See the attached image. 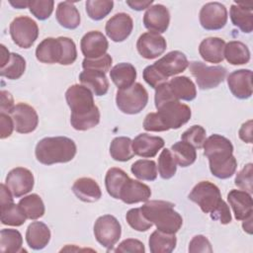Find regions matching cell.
<instances>
[{
    "label": "cell",
    "instance_id": "38",
    "mask_svg": "<svg viewBox=\"0 0 253 253\" xmlns=\"http://www.w3.org/2000/svg\"><path fill=\"white\" fill-rule=\"evenodd\" d=\"M171 152L175 161L181 167L192 165L197 159L196 148L186 141H177L171 146Z\"/></svg>",
    "mask_w": 253,
    "mask_h": 253
},
{
    "label": "cell",
    "instance_id": "7",
    "mask_svg": "<svg viewBox=\"0 0 253 253\" xmlns=\"http://www.w3.org/2000/svg\"><path fill=\"white\" fill-rule=\"evenodd\" d=\"M156 109L157 115L167 130L180 128L189 122L192 116L190 107L179 100L166 102Z\"/></svg>",
    "mask_w": 253,
    "mask_h": 253
},
{
    "label": "cell",
    "instance_id": "34",
    "mask_svg": "<svg viewBox=\"0 0 253 253\" xmlns=\"http://www.w3.org/2000/svg\"><path fill=\"white\" fill-rule=\"evenodd\" d=\"M23 237L19 230L3 228L0 231V251L2 253L26 252L22 247Z\"/></svg>",
    "mask_w": 253,
    "mask_h": 253
},
{
    "label": "cell",
    "instance_id": "2",
    "mask_svg": "<svg viewBox=\"0 0 253 253\" xmlns=\"http://www.w3.org/2000/svg\"><path fill=\"white\" fill-rule=\"evenodd\" d=\"M204 155L209 159L211 174L218 179L230 178L236 171L237 161L233 156L231 141L220 134H212L206 138Z\"/></svg>",
    "mask_w": 253,
    "mask_h": 253
},
{
    "label": "cell",
    "instance_id": "55",
    "mask_svg": "<svg viewBox=\"0 0 253 253\" xmlns=\"http://www.w3.org/2000/svg\"><path fill=\"white\" fill-rule=\"evenodd\" d=\"M1 95V104H0V109H1V113H5V114H10L12 109L14 108V100L13 97L11 95V93H9L8 91L2 90L0 92Z\"/></svg>",
    "mask_w": 253,
    "mask_h": 253
},
{
    "label": "cell",
    "instance_id": "8",
    "mask_svg": "<svg viewBox=\"0 0 253 253\" xmlns=\"http://www.w3.org/2000/svg\"><path fill=\"white\" fill-rule=\"evenodd\" d=\"M190 72L195 77L198 87L208 90L217 87L226 76V68L220 65L209 66L202 61L189 62Z\"/></svg>",
    "mask_w": 253,
    "mask_h": 253
},
{
    "label": "cell",
    "instance_id": "17",
    "mask_svg": "<svg viewBox=\"0 0 253 253\" xmlns=\"http://www.w3.org/2000/svg\"><path fill=\"white\" fill-rule=\"evenodd\" d=\"M169 10L162 4H155L150 6L143 15L144 27L152 33H165L169 27Z\"/></svg>",
    "mask_w": 253,
    "mask_h": 253
},
{
    "label": "cell",
    "instance_id": "11",
    "mask_svg": "<svg viewBox=\"0 0 253 253\" xmlns=\"http://www.w3.org/2000/svg\"><path fill=\"white\" fill-rule=\"evenodd\" d=\"M200 24L207 31L222 29L227 22L226 7L219 2H209L205 4L199 14Z\"/></svg>",
    "mask_w": 253,
    "mask_h": 253
},
{
    "label": "cell",
    "instance_id": "19",
    "mask_svg": "<svg viewBox=\"0 0 253 253\" xmlns=\"http://www.w3.org/2000/svg\"><path fill=\"white\" fill-rule=\"evenodd\" d=\"M227 85L232 95L238 99H248L252 95V71L238 69L227 76Z\"/></svg>",
    "mask_w": 253,
    "mask_h": 253
},
{
    "label": "cell",
    "instance_id": "60",
    "mask_svg": "<svg viewBox=\"0 0 253 253\" xmlns=\"http://www.w3.org/2000/svg\"><path fill=\"white\" fill-rule=\"evenodd\" d=\"M252 219H253L252 216H250L247 219L243 220V224H242V227H243L244 231H246L249 234L252 233Z\"/></svg>",
    "mask_w": 253,
    "mask_h": 253
},
{
    "label": "cell",
    "instance_id": "45",
    "mask_svg": "<svg viewBox=\"0 0 253 253\" xmlns=\"http://www.w3.org/2000/svg\"><path fill=\"white\" fill-rule=\"evenodd\" d=\"M206 129L202 126L195 125L182 133L181 139L183 141L190 143L196 149H200L204 145V142L206 140Z\"/></svg>",
    "mask_w": 253,
    "mask_h": 253
},
{
    "label": "cell",
    "instance_id": "52",
    "mask_svg": "<svg viewBox=\"0 0 253 253\" xmlns=\"http://www.w3.org/2000/svg\"><path fill=\"white\" fill-rule=\"evenodd\" d=\"M115 252H136V253H144L145 247L144 244L138 239L127 238L122 241L118 247L115 249Z\"/></svg>",
    "mask_w": 253,
    "mask_h": 253
},
{
    "label": "cell",
    "instance_id": "40",
    "mask_svg": "<svg viewBox=\"0 0 253 253\" xmlns=\"http://www.w3.org/2000/svg\"><path fill=\"white\" fill-rule=\"evenodd\" d=\"M26 60L19 53L12 52L9 62L1 68L0 74L10 80L19 79L25 72Z\"/></svg>",
    "mask_w": 253,
    "mask_h": 253
},
{
    "label": "cell",
    "instance_id": "35",
    "mask_svg": "<svg viewBox=\"0 0 253 253\" xmlns=\"http://www.w3.org/2000/svg\"><path fill=\"white\" fill-rule=\"evenodd\" d=\"M128 175L121 168H110L105 177V186L108 194L114 199H120L121 190L128 179Z\"/></svg>",
    "mask_w": 253,
    "mask_h": 253
},
{
    "label": "cell",
    "instance_id": "21",
    "mask_svg": "<svg viewBox=\"0 0 253 253\" xmlns=\"http://www.w3.org/2000/svg\"><path fill=\"white\" fill-rule=\"evenodd\" d=\"M227 201L237 220H245L252 216L253 201L251 194L242 190H231L227 194Z\"/></svg>",
    "mask_w": 253,
    "mask_h": 253
},
{
    "label": "cell",
    "instance_id": "20",
    "mask_svg": "<svg viewBox=\"0 0 253 253\" xmlns=\"http://www.w3.org/2000/svg\"><path fill=\"white\" fill-rule=\"evenodd\" d=\"M164 139L147 133H139L132 140L131 146L134 155L143 158H152L164 146Z\"/></svg>",
    "mask_w": 253,
    "mask_h": 253
},
{
    "label": "cell",
    "instance_id": "6",
    "mask_svg": "<svg viewBox=\"0 0 253 253\" xmlns=\"http://www.w3.org/2000/svg\"><path fill=\"white\" fill-rule=\"evenodd\" d=\"M189 200L196 203L205 213H212L224 201L216 185L210 181L199 182L188 196Z\"/></svg>",
    "mask_w": 253,
    "mask_h": 253
},
{
    "label": "cell",
    "instance_id": "1",
    "mask_svg": "<svg viewBox=\"0 0 253 253\" xmlns=\"http://www.w3.org/2000/svg\"><path fill=\"white\" fill-rule=\"evenodd\" d=\"M65 99L71 110L70 124L74 129L87 130L99 124L100 111L89 88L74 84L66 90Z\"/></svg>",
    "mask_w": 253,
    "mask_h": 253
},
{
    "label": "cell",
    "instance_id": "23",
    "mask_svg": "<svg viewBox=\"0 0 253 253\" xmlns=\"http://www.w3.org/2000/svg\"><path fill=\"white\" fill-rule=\"evenodd\" d=\"M150 196L151 190L146 184L128 178L121 190L120 200L125 204L132 205L140 202H147Z\"/></svg>",
    "mask_w": 253,
    "mask_h": 253
},
{
    "label": "cell",
    "instance_id": "15",
    "mask_svg": "<svg viewBox=\"0 0 253 253\" xmlns=\"http://www.w3.org/2000/svg\"><path fill=\"white\" fill-rule=\"evenodd\" d=\"M166 40L160 34L146 32L139 36L136 42L138 53L146 59H154L166 50Z\"/></svg>",
    "mask_w": 253,
    "mask_h": 253
},
{
    "label": "cell",
    "instance_id": "28",
    "mask_svg": "<svg viewBox=\"0 0 253 253\" xmlns=\"http://www.w3.org/2000/svg\"><path fill=\"white\" fill-rule=\"evenodd\" d=\"M252 5L235 3L230 7V19L232 24L241 32L250 34L253 30Z\"/></svg>",
    "mask_w": 253,
    "mask_h": 253
},
{
    "label": "cell",
    "instance_id": "27",
    "mask_svg": "<svg viewBox=\"0 0 253 253\" xmlns=\"http://www.w3.org/2000/svg\"><path fill=\"white\" fill-rule=\"evenodd\" d=\"M79 81L96 96H104L109 90V81L106 73L102 71L84 69L79 74Z\"/></svg>",
    "mask_w": 253,
    "mask_h": 253
},
{
    "label": "cell",
    "instance_id": "26",
    "mask_svg": "<svg viewBox=\"0 0 253 253\" xmlns=\"http://www.w3.org/2000/svg\"><path fill=\"white\" fill-rule=\"evenodd\" d=\"M50 230L42 221H34L29 224L26 231V241L30 248L34 250L43 249L50 240Z\"/></svg>",
    "mask_w": 253,
    "mask_h": 253
},
{
    "label": "cell",
    "instance_id": "51",
    "mask_svg": "<svg viewBox=\"0 0 253 253\" xmlns=\"http://www.w3.org/2000/svg\"><path fill=\"white\" fill-rule=\"evenodd\" d=\"M189 252L197 253V252H212L211 245L209 239L204 235H196L192 238L189 244Z\"/></svg>",
    "mask_w": 253,
    "mask_h": 253
},
{
    "label": "cell",
    "instance_id": "42",
    "mask_svg": "<svg viewBox=\"0 0 253 253\" xmlns=\"http://www.w3.org/2000/svg\"><path fill=\"white\" fill-rule=\"evenodd\" d=\"M86 12L90 19L100 21L108 16L114 7L112 0H88L86 1Z\"/></svg>",
    "mask_w": 253,
    "mask_h": 253
},
{
    "label": "cell",
    "instance_id": "29",
    "mask_svg": "<svg viewBox=\"0 0 253 253\" xmlns=\"http://www.w3.org/2000/svg\"><path fill=\"white\" fill-rule=\"evenodd\" d=\"M110 77L118 89H126L135 83L136 69L128 62H121L111 69Z\"/></svg>",
    "mask_w": 253,
    "mask_h": 253
},
{
    "label": "cell",
    "instance_id": "18",
    "mask_svg": "<svg viewBox=\"0 0 253 253\" xmlns=\"http://www.w3.org/2000/svg\"><path fill=\"white\" fill-rule=\"evenodd\" d=\"M80 47L85 58L93 59L106 54L109 42L103 33L99 31H90L82 37Z\"/></svg>",
    "mask_w": 253,
    "mask_h": 253
},
{
    "label": "cell",
    "instance_id": "39",
    "mask_svg": "<svg viewBox=\"0 0 253 253\" xmlns=\"http://www.w3.org/2000/svg\"><path fill=\"white\" fill-rule=\"evenodd\" d=\"M130 171L139 180L154 181L157 178V166L153 160H136L134 163H132Z\"/></svg>",
    "mask_w": 253,
    "mask_h": 253
},
{
    "label": "cell",
    "instance_id": "31",
    "mask_svg": "<svg viewBox=\"0 0 253 253\" xmlns=\"http://www.w3.org/2000/svg\"><path fill=\"white\" fill-rule=\"evenodd\" d=\"M168 83L173 95L179 101H192L197 96L196 86L187 76L174 77Z\"/></svg>",
    "mask_w": 253,
    "mask_h": 253
},
{
    "label": "cell",
    "instance_id": "57",
    "mask_svg": "<svg viewBox=\"0 0 253 253\" xmlns=\"http://www.w3.org/2000/svg\"><path fill=\"white\" fill-rule=\"evenodd\" d=\"M152 0H127L126 5H128L131 9L135 11H142L144 9H148L152 5Z\"/></svg>",
    "mask_w": 253,
    "mask_h": 253
},
{
    "label": "cell",
    "instance_id": "41",
    "mask_svg": "<svg viewBox=\"0 0 253 253\" xmlns=\"http://www.w3.org/2000/svg\"><path fill=\"white\" fill-rule=\"evenodd\" d=\"M27 217L19 204L14 203L1 207V223L4 225L20 226L25 223Z\"/></svg>",
    "mask_w": 253,
    "mask_h": 253
},
{
    "label": "cell",
    "instance_id": "16",
    "mask_svg": "<svg viewBox=\"0 0 253 253\" xmlns=\"http://www.w3.org/2000/svg\"><path fill=\"white\" fill-rule=\"evenodd\" d=\"M133 29V21L126 13H117L108 20L105 26L107 36L116 42L126 40Z\"/></svg>",
    "mask_w": 253,
    "mask_h": 253
},
{
    "label": "cell",
    "instance_id": "3",
    "mask_svg": "<svg viewBox=\"0 0 253 253\" xmlns=\"http://www.w3.org/2000/svg\"><path fill=\"white\" fill-rule=\"evenodd\" d=\"M77 148L75 142L66 136H52L41 139L35 149L37 160L43 165L71 161Z\"/></svg>",
    "mask_w": 253,
    "mask_h": 253
},
{
    "label": "cell",
    "instance_id": "49",
    "mask_svg": "<svg viewBox=\"0 0 253 253\" xmlns=\"http://www.w3.org/2000/svg\"><path fill=\"white\" fill-rule=\"evenodd\" d=\"M62 47H63V53H62V59L59 64L61 65H70L72 64L76 58H77V49L75 42L67 38V37H59Z\"/></svg>",
    "mask_w": 253,
    "mask_h": 253
},
{
    "label": "cell",
    "instance_id": "53",
    "mask_svg": "<svg viewBox=\"0 0 253 253\" xmlns=\"http://www.w3.org/2000/svg\"><path fill=\"white\" fill-rule=\"evenodd\" d=\"M143 128L147 131H166V127L159 119L157 113H149L143 121Z\"/></svg>",
    "mask_w": 253,
    "mask_h": 253
},
{
    "label": "cell",
    "instance_id": "44",
    "mask_svg": "<svg viewBox=\"0 0 253 253\" xmlns=\"http://www.w3.org/2000/svg\"><path fill=\"white\" fill-rule=\"evenodd\" d=\"M126 219L129 226L136 231H146L152 226V223L144 216L140 208L130 209L126 214Z\"/></svg>",
    "mask_w": 253,
    "mask_h": 253
},
{
    "label": "cell",
    "instance_id": "43",
    "mask_svg": "<svg viewBox=\"0 0 253 253\" xmlns=\"http://www.w3.org/2000/svg\"><path fill=\"white\" fill-rule=\"evenodd\" d=\"M177 171V163L170 149L164 148L158 157V172L162 179L172 178Z\"/></svg>",
    "mask_w": 253,
    "mask_h": 253
},
{
    "label": "cell",
    "instance_id": "22",
    "mask_svg": "<svg viewBox=\"0 0 253 253\" xmlns=\"http://www.w3.org/2000/svg\"><path fill=\"white\" fill-rule=\"evenodd\" d=\"M63 47L59 37L46 38L42 40L36 48V57L40 62L52 64L60 63L62 59Z\"/></svg>",
    "mask_w": 253,
    "mask_h": 253
},
{
    "label": "cell",
    "instance_id": "14",
    "mask_svg": "<svg viewBox=\"0 0 253 253\" xmlns=\"http://www.w3.org/2000/svg\"><path fill=\"white\" fill-rule=\"evenodd\" d=\"M153 66L167 80L169 77L185 71L189 66V61L182 51L172 50L154 62Z\"/></svg>",
    "mask_w": 253,
    "mask_h": 253
},
{
    "label": "cell",
    "instance_id": "36",
    "mask_svg": "<svg viewBox=\"0 0 253 253\" xmlns=\"http://www.w3.org/2000/svg\"><path fill=\"white\" fill-rule=\"evenodd\" d=\"M132 140L126 136L115 137L110 145V154L116 161L126 162L131 159L134 155L132 146Z\"/></svg>",
    "mask_w": 253,
    "mask_h": 253
},
{
    "label": "cell",
    "instance_id": "58",
    "mask_svg": "<svg viewBox=\"0 0 253 253\" xmlns=\"http://www.w3.org/2000/svg\"><path fill=\"white\" fill-rule=\"evenodd\" d=\"M0 46H1V68H2L9 62V60L11 58V53L5 47L4 44H1Z\"/></svg>",
    "mask_w": 253,
    "mask_h": 253
},
{
    "label": "cell",
    "instance_id": "32",
    "mask_svg": "<svg viewBox=\"0 0 253 253\" xmlns=\"http://www.w3.org/2000/svg\"><path fill=\"white\" fill-rule=\"evenodd\" d=\"M177 243V238L173 233H165L159 230L153 231L148 240L151 253H171Z\"/></svg>",
    "mask_w": 253,
    "mask_h": 253
},
{
    "label": "cell",
    "instance_id": "25",
    "mask_svg": "<svg viewBox=\"0 0 253 253\" xmlns=\"http://www.w3.org/2000/svg\"><path fill=\"white\" fill-rule=\"evenodd\" d=\"M225 42L216 37L203 40L199 45V53L202 58L211 63H219L224 59Z\"/></svg>",
    "mask_w": 253,
    "mask_h": 253
},
{
    "label": "cell",
    "instance_id": "46",
    "mask_svg": "<svg viewBox=\"0 0 253 253\" xmlns=\"http://www.w3.org/2000/svg\"><path fill=\"white\" fill-rule=\"evenodd\" d=\"M54 2L52 0H32L29 1L30 12L39 20L48 19L53 11Z\"/></svg>",
    "mask_w": 253,
    "mask_h": 253
},
{
    "label": "cell",
    "instance_id": "30",
    "mask_svg": "<svg viewBox=\"0 0 253 253\" xmlns=\"http://www.w3.org/2000/svg\"><path fill=\"white\" fill-rule=\"evenodd\" d=\"M55 17L58 24L68 30H74L80 25V14L72 2H59Z\"/></svg>",
    "mask_w": 253,
    "mask_h": 253
},
{
    "label": "cell",
    "instance_id": "48",
    "mask_svg": "<svg viewBox=\"0 0 253 253\" xmlns=\"http://www.w3.org/2000/svg\"><path fill=\"white\" fill-rule=\"evenodd\" d=\"M252 174H253V164H246L241 171L236 174L234 184L241 190L251 194L253 192L252 187Z\"/></svg>",
    "mask_w": 253,
    "mask_h": 253
},
{
    "label": "cell",
    "instance_id": "4",
    "mask_svg": "<svg viewBox=\"0 0 253 253\" xmlns=\"http://www.w3.org/2000/svg\"><path fill=\"white\" fill-rule=\"evenodd\" d=\"M175 205L167 201H147L140 209L144 216L157 230L175 234L183 224V218L174 210Z\"/></svg>",
    "mask_w": 253,
    "mask_h": 253
},
{
    "label": "cell",
    "instance_id": "12",
    "mask_svg": "<svg viewBox=\"0 0 253 253\" xmlns=\"http://www.w3.org/2000/svg\"><path fill=\"white\" fill-rule=\"evenodd\" d=\"M34 184L35 179L33 173L24 167H16L9 171L5 180V185L15 198H20L31 192Z\"/></svg>",
    "mask_w": 253,
    "mask_h": 253
},
{
    "label": "cell",
    "instance_id": "10",
    "mask_svg": "<svg viewBox=\"0 0 253 253\" xmlns=\"http://www.w3.org/2000/svg\"><path fill=\"white\" fill-rule=\"evenodd\" d=\"M122 234V226L119 220L111 214H104L97 218L94 224L96 240L108 250L112 249L119 241Z\"/></svg>",
    "mask_w": 253,
    "mask_h": 253
},
{
    "label": "cell",
    "instance_id": "5",
    "mask_svg": "<svg viewBox=\"0 0 253 253\" xmlns=\"http://www.w3.org/2000/svg\"><path fill=\"white\" fill-rule=\"evenodd\" d=\"M148 102V93L140 83H134L126 89H119L116 104L120 111L127 115L140 113Z\"/></svg>",
    "mask_w": 253,
    "mask_h": 253
},
{
    "label": "cell",
    "instance_id": "59",
    "mask_svg": "<svg viewBox=\"0 0 253 253\" xmlns=\"http://www.w3.org/2000/svg\"><path fill=\"white\" fill-rule=\"evenodd\" d=\"M9 3H10L13 7L17 8V9H24V8L29 7V1H27V0H17L16 2L10 1Z\"/></svg>",
    "mask_w": 253,
    "mask_h": 253
},
{
    "label": "cell",
    "instance_id": "13",
    "mask_svg": "<svg viewBox=\"0 0 253 253\" xmlns=\"http://www.w3.org/2000/svg\"><path fill=\"white\" fill-rule=\"evenodd\" d=\"M10 116L13 119L15 129L19 133L33 132L38 126L39 116L36 110L26 103L15 105Z\"/></svg>",
    "mask_w": 253,
    "mask_h": 253
},
{
    "label": "cell",
    "instance_id": "54",
    "mask_svg": "<svg viewBox=\"0 0 253 253\" xmlns=\"http://www.w3.org/2000/svg\"><path fill=\"white\" fill-rule=\"evenodd\" d=\"M0 137L2 139L9 137L12 134L13 129L15 128L12 117L9 116V114L5 113L0 114Z\"/></svg>",
    "mask_w": 253,
    "mask_h": 253
},
{
    "label": "cell",
    "instance_id": "9",
    "mask_svg": "<svg viewBox=\"0 0 253 253\" xmlns=\"http://www.w3.org/2000/svg\"><path fill=\"white\" fill-rule=\"evenodd\" d=\"M9 30L13 42L22 48L31 47L39 37L38 24L27 16L15 18L11 22Z\"/></svg>",
    "mask_w": 253,
    "mask_h": 253
},
{
    "label": "cell",
    "instance_id": "47",
    "mask_svg": "<svg viewBox=\"0 0 253 253\" xmlns=\"http://www.w3.org/2000/svg\"><path fill=\"white\" fill-rule=\"evenodd\" d=\"M113 58L110 54L106 53L98 58H84L82 61V67L83 69H89V70H98L106 73L110 70L112 66Z\"/></svg>",
    "mask_w": 253,
    "mask_h": 253
},
{
    "label": "cell",
    "instance_id": "33",
    "mask_svg": "<svg viewBox=\"0 0 253 253\" xmlns=\"http://www.w3.org/2000/svg\"><path fill=\"white\" fill-rule=\"evenodd\" d=\"M223 55L227 62L232 65L246 64L250 60V50L248 46L239 41L227 42L224 47Z\"/></svg>",
    "mask_w": 253,
    "mask_h": 253
},
{
    "label": "cell",
    "instance_id": "56",
    "mask_svg": "<svg viewBox=\"0 0 253 253\" xmlns=\"http://www.w3.org/2000/svg\"><path fill=\"white\" fill-rule=\"evenodd\" d=\"M241 140L247 143H252V120L244 123L238 131Z\"/></svg>",
    "mask_w": 253,
    "mask_h": 253
},
{
    "label": "cell",
    "instance_id": "50",
    "mask_svg": "<svg viewBox=\"0 0 253 253\" xmlns=\"http://www.w3.org/2000/svg\"><path fill=\"white\" fill-rule=\"evenodd\" d=\"M142 77H143L144 81L153 89H156L162 83L167 82V80L156 70V68L153 66V64L148 65L144 68V70L142 72Z\"/></svg>",
    "mask_w": 253,
    "mask_h": 253
},
{
    "label": "cell",
    "instance_id": "24",
    "mask_svg": "<svg viewBox=\"0 0 253 253\" xmlns=\"http://www.w3.org/2000/svg\"><path fill=\"white\" fill-rule=\"evenodd\" d=\"M74 195L86 203H94L102 197V191L98 183L90 177H82L77 179L72 185Z\"/></svg>",
    "mask_w": 253,
    "mask_h": 253
},
{
    "label": "cell",
    "instance_id": "37",
    "mask_svg": "<svg viewBox=\"0 0 253 253\" xmlns=\"http://www.w3.org/2000/svg\"><path fill=\"white\" fill-rule=\"evenodd\" d=\"M19 206L28 219H38L44 214V204L38 194H31L19 201Z\"/></svg>",
    "mask_w": 253,
    "mask_h": 253
}]
</instances>
